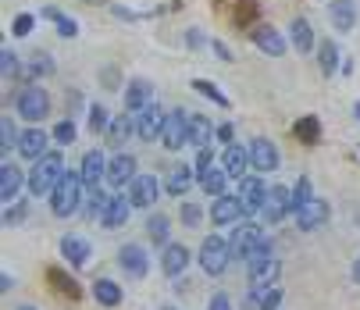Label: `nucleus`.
Segmentation results:
<instances>
[{
    "instance_id": "nucleus-14",
    "label": "nucleus",
    "mask_w": 360,
    "mask_h": 310,
    "mask_svg": "<svg viewBox=\"0 0 360 310\" xmlns=\"http://www.w3.org/2000/svg\"><path fill=\"white\" fill-rule=\"evenodd\" d=\"M158 193H161V182L153 179V175H136V179L129 182V200H132V207H153Z\"/></svg>"
},
{
    "instance_id": "nucleus-21",
    "label": "nucleus",
    "mask_w": 360,
    "mask_h": 310,
    "mask_svg": "<svg viewBox=\"0 0 360 310\" xmlns=\"http://www.w3.org/2000/svg\"><path fill=\"white\" fill-rule=\"evenodd\" d=\"M250 36H253V43L261 46L268 58H282V54H285V39H282V36H278L271 25H257Z\"/></svg>"
},
{
    "instance_id": "nucleus-36",
    "label": "nucleus",
    "mask_w": 360,
    "mask_h": 310,
    "mask_svg": "<svg viewBox=\"0 0 360 310\" xmlns=\"http://www.w3.org/2000/svg\"><path fill=\"white\" fill-rule=\"evenodd\" d=\"M318 65H321V72H325V75H332V72H335V65H339V46H335L332 39H325V43H321V50H318Z\"/></svg>"
},
{
    "instance_id": "nucleus-24",
    "label": "nucleus",
    "mask_w": 360,
    "mask_h": 310,
    "mask_svg": "<svg viewBox=\"0 0 360 310\" xmlns=\"http://www.w3.org/2000/svg\"><path fill=\"white\" fill-rule=\"evenodd\" d=\"M129 211H132V200H125V196H111L108 211L100 214V225H104V228H122V225L129 221Z\"/></svg>"
},
{
    "instance_id": "nucleus-57",
    "label": "nucleus",
    "mask_w": 360,
    "mask_h": 310,
    "mask_svg": "<svg viewBox=\"0 0 360 310\" xmlns=\"http://www.w3.org/2000/svg\"><path fill=\"white\" fill-rule=\"evenodd\" d=\"M18 310H36V306H18Z\"/></svg>"
},
{
    "instance_id": "nucleus-18",
    "label": "nucleus",
    "mask_w": 360,
    "mask_h": 310,
    "mask_svg": "<svg viewBox=\"0 0 360 310\" xmlns=\"http://www.w3.org/2000/svg\"><path fill=\"white\" fill-rule=\"evenodd\" d=\"M161 268H165L168 278H179V275L189 268V250H186L182 243H168V246H165V257H161Z\"/></svg>"
},
{
    "instance_id": "nucleus-43",
    "label": "nucleus",
    "mask_w": 360,
    "mask_h": 310,
    "mask_svg": "<svg viewBox=\"0 0 360 310\" xmlns=\"http://www.w3.org/2000/svg\"><path fill=\"white\" fill-rule=\"evenodd\" d=\"M50 136H54V143L68 146V143L75 139V122H58V125H54V132H50Z\"/></svg>"
},
{
    "instance_id": "nucleus-52",
    "label": "nucleus",
    "mask_w": 360,
    "mask_h": 310,
    "mask_svg": "<svg viewBox=\"0 0 360 310\" xmlns=\"http://www.w3.org/2000/svg\"><path fill=\"white\" fill-rule=\"evenodd\" d=\"M232 136H236L232 125H218V143H232Z\"/></svg>"
},
{
    "instance_id": "nucleus-20",
    "label": "nucleus",
    "mask_w": 360,
    "mask_h": 310,
    "mask_svg": "<svg viewBox=\"0 0 360 310\" xmlns=\"http://www.w3.org/2000/svg\"><path fill=\"white\" fill-rule=\"evenodd\" d=\"M46 143H50V136L43 129H25L22 139H18V153H22V157H29V161H39L43 153H46Z\"/></svg>"
},
{
    "instance_id": "nucleus-6",
    "label": "nucleus",
    "mask_w": 360,
    "mask_h": 310,
    "mask_svg": "<svg viewBox=\"0 0 360 310\" xmlns=\"http://www.w3.org/2000/svg\"><path fill=\"white\" fill-rule=\"evenodd\" d=\"M296 225L303 228V232H318V228H325L328 225V203L321 200V196H311V200H307L303 207H296Z\"/></svg>"
},
{
    "instance_id": "nucleus-46",
    "label": "nucleus",
    "mask_w": 360,
    "mask_h": 310,
    "mask_svg": "<svg viewBox=\"0 0 360 310\" xmlns=\"http://www.w3.org/2000/svg\"><path fill=\"white\" fill-rule=\"evenodd\" d=\"M32 25H36V18H32V15H18V18H15V25H11V32H15V36H29V32H32Z\"/></svg>"
},
{
    "instance_id": "nucleus-19",
    "label": "nucleus",
    "mask_w": 360,
    "mask_h": 310,
    "mask_svg": "<svg viewBox=\"0 0 360 310\" xmlns=\"http://www.w3.org/2000/svg\"><path fill=\"white\" fill-rule=\"evenodd\" d=\"M79 175H82V182H86L89 189H96V186H100V179L108 175V161H104V153H100V150H89L86 157H82Z\"/></svg>"
},
{
    "instance_id": "nucleus-38",
    "label": "nucleus",
    "mask_w": 360,
    "mask_h": 310,
    "mask_svg": "<svg viewBox=\"0 0 360 310\" xmlns=\"http://www.w3.org/2000/svg\"><path fill=\"white\" fill-rule=\"evenodd\" d=\"M46 278H50V282H54V285H58L61 292H68L72 299L79 296V285H75V282H72V278H68V275H65L61 268H50V271H46Z\"/></svg>"
},
{
    "instance_id": "nucleus-53",
    "label": "nucleus",
    "mask_w": 360,
    "mask_h": 310,
    "mask_svg": "<svg viewBox=\"0 0 360 310\" xmlns=\"http://www.w3.org/2000/svg\"><path fill=\"white\" fill-rule=\"evenodd\" d=\"M11 285H15L11 275H0V292H11Z\"/></svg>"
},
{
    "instance_id": "nucleus-11",
    "label": "nucleus",
    "mask_w": 360,
    "mask_h": 310,
    "mask_svg": "<svg viewBox=\"0 0 360 310\" xmlns=\"http://www.w3.org/2000/svg\"><path fill=\"white\" fill-rule=\"evenodd\" d=\"M278 271H282V264L275 261V257L250 264V292H264V289H271V285L278 282Z\"/></svg>"
},
{
    "instance_id": "nucleus-58",
    "label": "nucleus",
    "mask_w": 360,
    "mask_h": 310,
    "mask_svg": "<svg viewBox=\"0 0 360 310\" xmlns=\"http://www.w3.org/2000/svg\"><path fill=\"white\" fill-rule=\"evenodd\" d=\"M165 310H175V306H165Z\"/></svg>"
},
{
    "instance_id": "nucleus-22",
    "label": "nucleus",
    "mask_w": 360,
    "mask_h": 310,
    "mask_svg": "<svg viewBox=\"0 0 360 310\" xmlns=\"http://www.w3.org/2000/svg\"><path fill=\"white\" fill-rule=\"evenodd\" d=\"M221 164H225L229 179H246V168H250V150H243V146L229 143V146H225V157H221Z\"/></svg>"
},
{
    "instance_id": "nucleus-4",
    "label": "nucleus",
    "mask_w": 360,
    "mask_h": 310,
    "mask_svg": "<svg viewBox=\"0 0 360 310\" xmlns=\"http://www.w3.org/2000/svg\"><path fill=\"white\" fill-rule=\"evenodd\" d=\"M229 261H232V250L221 235H207L200 243V268L207 275H221L229 268Z\"/></svg>"
},
{
    "instance_id": "nucleus-9",
    "label": "nucleus",
    "mask_w": 360,
    "mask_h": 310,
    "mask_svg": "<svg viewBox=\"0 0 360 310\" xmlns=\"http://www.w3.org/2000/svg\"><path fill=\"white\" fill-rule=\"evenodd\" d=\"M239 203H243V214H257V211H264V200H268V186L261 179H239Z\"/></svg>"
},
{
    "instance_id": "nucleus-55",
    "label": "nucleus",
    "mask_w": 360,
    "mask_h": 310,
    "mask_svg": "<svg viewBox=\"0 0 360 310\" xmlns=\"http://www.w3.org/2000/svg\"><path fill=\"white\" fill-rule=\"evenodd\" d=\"M353 282L360 285V257H356V261H353Z\"/></svg>"
},
{
    "instance_id": "nucleus-25",
    "label": "nucleus",
    "mask_w": 360,
    "mask_h": 310,
    "mask_svg": "<svg viewBox=\"0 0 360 310\" xmlns=\"http://www.w3.org/2000/svg\"><path fill=\"white\" fill-rule=\"evenodd\" d=\"M211 139H218V129L211 125V118L203 115H189V146H207Z\"/></svg>"
},
{
    "instance_id": "nucleus-26",
    "label": "nucleus",
    "mask_w": 360,
    "mask_h": 310,
    "mask_svg": "<svg viewBox=\"0 0 360 310\" xmlns=\"http://www.w3.org/2000/svg\"><path fill=\"white\" fill-rule=\"evenodd\" d=\"M146 103H153V86L146 79H132L129 89H125V108L129 111H143Z\"/></svg>"
},
{
    "instance_id": "nucleus-41",
    "label": "nucleus",
    "mask_w": 360,
    "mask_h": 310,
    "mask_svg": "<svg viewBox=\"0 0 360 310\" xmlns=\"http://www.w3.org/2000/svg\"><path fill=\"white\" fill-rule=\"evenodd\" d=\"M253 296H257V303H261V310H278V303H282V289L278 285H271L264 292H253Z\"/></svg>"
},
{
    "instance_id": "nucleus-27",
    "label": "nucleus",
    "mask_w": 360,
    "mask_h": 310,
    "mask_svg": "<svg viewBox=\"0 0 360 310\" xmlns=\"http://www.w3.org/2000/svg\"><path fill=\"white\" fill-rule=\"evenodd\" d=\"M328 15H332V25L339 32H353V25H356V4L353 0H332Z\"/></svg>"
},
{
    "instance_id": "nucleus-40",
    "label": "nucleus",
    "mask_w": 360,
    "mask_h": 310,
    "mask_svg": "<svg viewBox=\"0 0 360 310\" xmlns=\"http://www.w3.org/2000/svg\"><path fill=\"white\" fill-rule=\"evenodd\" d=\"M108 129H111L108 111L100 108V103H96V108H89V132H108Z\"/></svg>"
},
{
    "instance_id": "nucleus-15",
    "label": "nucleus",
    "mask_w": 360,
    "mask_h": 310,
    "mask_svg": "<svg viewBox=\"0 0 360 310\" xmlns=\"http://www.w3.org/2000/svg\"><path fill=\"white\" fill-rule=\"evenodd\" d=\"M118 264H122V271H125L129 278H143V275H146V268H150V261H146V250H143V246H136V243L122 246V253H118Z\"/></svg>"
},
{
    "instance_id": "nucleus-31",
    "label": "nucleus",
    "mask_w": 360,
    "mask_h": 310,
    "mask_svg": "<svg viewBox=\"0 0 360 310\" xmlns=\"http://www.w3.org/2000/svg\"><path fill=\"white\" fill-rule=\"evenodd\" d=\"M292 132H296V139H300V143L314 146V143L321 139V122H318L314 115H307V118H300V122L292 125Z\"/></svg>"
},
{
    "instance_id": "nucleus-34",
    "label": "nucleus",
    "mask_w": 360,
    "mask_h": 310,
    "mask_svg": "<svg viewBox=\"0 0 360 310\" xmlns=\"http://www.w3.org/2000/svg\"><path fill=\"white\" fill-rule=\"evenodd\" d=\"M132 129H136V125H132V118H129V115H118V118L111 122V129H108V143H111V146L125 143Z\"/></svg>"
},
{
    "instance_id": "nucleus-17",
    "label": "nucleus",
    "mask_w": 360,
    "mask_h": 310,
    "mask_svg": "<svg viewBox=\"0 0 360 310\" xmlns=\"http://www.w3.org/2000/svg\"><path fill=\"white\" fill-rule=\"evenodd\" d=\"M239 214H243V203H239V196L221 193V196L211 203V221H214V225H232V221H239Z\"/></svg>"
},
{
    "instance_id": "nucleus-12",
    "label": "nucleus",
    "mask_w": 360,
    "mask_h": 310,
    "mask_svg": "<svg viewBox=\"0 0 360 310\" xmlns=\"http://www.w3.org/2000/svg\"><path fill=\"white\" fill-rule=\"evenodd\" d=\"M161 143L168 150H182L189 143V118L182 111H172L168 122H165V132H161Z\"/></svg>"
},
{
    "instance_id": "nucleus-16",
    "label": "nucleus",
    "mask_w": 360,
    "mask_h": 310,
    "mask_svg": "<svg viewBox=\"0 0 360 310\" xmlns=\"http://www.w3.org/2000/svg\"><path fill=\"white\" fill-rule=\"evenodd\" d=\"M111 186H125L136 179V157L132 153H115V157L108 161V175H104Z\"/></svg>"
},
{
    "instance_id": "nucleus-37",
    "label": "nucleus",
    "mask_w": 360,
    "mask_h": 310,
    "mask_svg": "<svg viewBox=\"0 0 360 310\" xmlns=\"http://www.w3.org/2000/svg\"><path fill=\"white\" fill-rule=\"evenodd\" d=\"M43 18H50V22H54V25H58V32H61L65 39H72V36H79V25H75L72 18H65V15H58L54 8H46V11H43Z\"/></svg>"
},
{
    "instance_id": "nucleus-56",
    "label": "nucleus",
    "mask_w": 360,
    "mask_h": 310,
    "mask_svg": "<svg viewBox=\"0 0 360 310\" xmlns=\"http://www.w3.org/2000/svg\"><path fill=\"white\" fill-rule=\"evenodd\" d=\"M353 115H356V118H360V103H353Z\"/></svg>"
},
{
    "instance_id": "nucleus-30",
    "label": "nucleus",
    "mask_w": 360,
    "mask_h": 310,
    "mask_svg": "<svg viewBox=\"0 0 360 310\" xmlns=\"http://www.w3.org/2000/svg\"><path fill=\"white\" fill-rule=\"evenodd\" d=\"M289 29H292V32H289L292 46L300 50V54H307V50L314 46V32H311V22H307V18H296V22H292Z\"/></svg>"
},
{
    "instance_id": "nucleus-5",
    "label": "nucleus",
    "mask_w": 360,
    "mask_h": 310,
    "mask_svg": "<svg viewBox=\"0 0 360 310\" xmlns=\"http://www.w3.org/2000/svg\"><path fill=\"white\" fill-rule=\"evenodd\" d=\"M264 243V228L261 225H253V221H239V228L232 232V239H229V250H232V257H239V261H246V257Z\"/></svg>"
},
{
    "instance_id": "nucleus-32",
    "label": "nucleus",
    "mask_w": 360,
    "mask_h": 310,
    "mask_svg": "<svg viewBox=\"0 0 360 310\" xmlns=\"http://www.w3.org/2000/svg\"><path fill=\"white\" fill-rule=\"evenodd\" d=\"M93 296H96L100 306H118V303H122V285H115L111 278H100V282L93 285Z\"/></svg>"
},
{
    "instance_id": "nucleus-35",
    "label": "nucleus",
    "mask_w": 360,
    "mask_h": 310,
    "mask_svg": "<svg viewBox=\"0 0 360 310\" xmlns=\"http://www.w3.org/2000/svg\"><path fill=\"white\" fill-rule=\"evenodd\" d=\"M168 218L165 214H153L150 221H146V235L153 239V243H158V246H168Z\"/></svg>"
},
{
    "instance_id": "nucleus-23",
    "label": "nucleus",
    "mask_w": 360,
    "mask_h": 310,
    "mask_svg": "<svg viewBox=\"0 0 360 310\" xmlns=\"http://www.w3.org/2000/svg\"><path fill=\"white\" fill-rule=\"evenodd\" d=\"M25 182H29V179L22 175V168H15V164H0V200H8V203H11Z\"/></svg>"
},
{
    "instance_id": "nucleus-49",
    "label": "nucleus",
    "mask_w": 360,
    "mask_h": 310,
    "mask_svg": "<svg viewBox=\"0 0 360 310\" xmlns=\"http://www.w3.org/2000/svg\"><path fill=\"white\" fill-rule=\"evenodd\" d=\"M207 310H232V299H229L225 292H214L211 303H207Z\"/></svg>"
},
{
    "instance_id": "nucleus-54",
    "label": "nucleus",
    "mask_w": 360,
    "mask_h": 310,
    "mask_svg": "<svg viewBox=\"0 0 360 310\" xmlns=\"http://www.w3.org/2000/svg\"><path fill=\"white\" fill-rule=\"evenodd\" d=\"M200 43H203V36H200V32L193 29V32H189V46H200Z\"/></svg>"
},
{
    "instance_id": "nucleus-3",
    "label": "nucleus",
    "mask_w": 360,
    "mask_h": 310,
    "mask_svg": "<svg viewBox=\"0 0 360 310\" xmlns=\"http://www.w3.org/2000/svg\"><path fill=\"white\" fill-rule=\"evenodd\" d=\"M196 182L203 186V193H207V196H221V193H225V182H229L225 164H221V168L214 164V157H211L207 146H203L200 157H196Z\"/></svg>"
},
{
    "instance_id": "nucleus-2",
    "label": "nucleus",
    "mask_w": 360,
    "mask_h": 310,
    "mask_svg": "<svg viewBox=\"0 0 360 310\" xmlns=\"http://www.w3.org/2000/svg\"><path fill=\"white\" fill-rule=\"evenodd\" d=\"M82 175L79 172H65L61 182L54 186V193H50V211H54L58 218H68L79 211V203H82Z\"/></svg>"
},
{
    "instance_id": "nucleus-45",
    "label": "nucleus",
    "mask_w": 360,
    "mask_h": 310,
    "mask_svg": "<svg viewBox=\"0 0 360 310\" xmlns=\"http://www.w3.org/2000/svg\"><path fill=\"white\" fill-rule=\"evenodd\" d=\"M307 200H311V179H300L296 182V193H292V211H296V207H303Z\"/></svg>"
},
{
    "instance_id": "nucleus-28",
    "label": "nucleus",
    "mask_w": 360,
    "mask_h": 310,
    "mask_svg": "<svg viewBox=\"0 0 360 310\" xmlns=\"http://www.w3.org/2000/svg\"><path fill=\"white\" fill-rule=\"evenodd\" d=\"M61 253L68 257V264H75V268H82L89 257H93V250H89V243L82 235H65L61 239Z\"/></svg>"
},
{
    "instance_id": "nucleus-42",
    "label": "nucleus",
    "mask_w": 360,
    "mask_h": 310,
    "mask_svg": "<svg viewBox=\"0 0 360 310\" xmlns=\"http://www.w3.org/2000/svg\"><path fill=\"white\" fill-rule=\"evenodd\" d=\"M108 203H111V196H108V193H100V186H96V189H93V196H89V214H93V218H100V214L108 211Z\"/></svg>"
},
{
    "instance_id": "nucleus-48",
    "label": "nucleus",
    "mask_w": 360,
    "mask_h": 310,
    "mask_svg": "<svg viewBox=\"0 0 360 310\" xmlns=\"http://www.w3.org/2000/svg\"><path fill=\"white\" fill-rule=\"evenodd\" d=\"M268 257H271V243L264 239L261 246H257V250H253V253L246 257V264H257V261H268Z\"/></svg>"
},
{
    "instance_id": "nucleus-7",
    "label": "nucleus",
    "mask_w": 360,
    "mask_h": 310,
    "mask_svg": "<svg viewBox=\"0 0 360 310\" xmlns=\"http://www.w3.org/2000/svg\"><path fill=\"white\" fill-rule=\"evenodd\" d=\"M46 111H50V96H46L43 86H25V89L18 93V115H22L25 122H39Z\"/></svg>"
},
{
    "instance_id": "nucleus-33",
    "label": "nucleus",
    "mask_w": 360,
    "mask_h": 310,
    "mask_svg": "<svg viewBox=\"0 0 360 310\" xmlns=\"http://www.w3.org/2000/svg\"><path fill=\"white\" fill-rule=\"evenodd\" d=\"M189 86H193L200 96H207L211 103H218V108H232V100H229V96L218 89V82H211V79H193Z\"/></svg>"
},
{
    "instance_id": "nucleus-39",
    "label": "nucleus",
    "mask_w": 360,
    "mask_h": 310,
    "mask_svg": "<svg viewBox=\"0 0 360 310\" xmlns=\"http://www.w3.org/2000/svg\"><path fill=\"white\" fill-rule=\"evenodd\" d=\"M0 139H4V143H0V146H4V150H11V146H18V129H15V122L4 115V118H0Z\"/></svg>"
},
{
    "instance_id": "nucleus-8",
    "label": "nucleus",
    "mask_w": 360,
    "mask_h": 310,
    "mask_svg": "<svg viewBox=\"0 0 360 310\" xmlns=\"http://www.w3.org/2000/svg\"><path fill=\"white\" fill-rule=\"evenodd\" d=\"M165 122H168V115L158 108V103H146L143 111H136V132H139V139H146V143L161 139Z\"/></svg>"
},
{
    "instance_id": "nucleus-50",
    "label": "nucleus",
    "mask_w": 360,
    "mask_h": 310,
    "mask_svg": "<svg viewBox=\"0 0 360 310\" xmlns=\"http://www.w3.org/2000/svg\"><path fill=\"white\" fill-rule=\"evenodd\" d=\"M211 50H214V54H218L221 61H232V50H229L221 39H211Z\"/></svg>"
},
{
    "instance_id": "nucleus-1",
    "label": "nucleus",
    "mask_w": 360,
    "mask_h": 310,
    "mask_svg": "<svg viewBox=\"0 0 360 310\" xmlns=\"http://www.w3.org/2000/svg\"><path fill=\"white\" fill-rule=\"evenodd\" d=\"M61 175H65L61 153H43V157L32 164V172H29V193L32 196H50L54 186L61 182Z\"/></svg>"
},
{
    "instance_id": "nucleus-47",
    "label": "nucleus",
    "mask_w": 360,
    "mask_h": 310,
    "mask_svg": "<svg viewBox=\"0 0 360 310\" xmlns=\"http://www.w3.org/2000/svg\"><path fill=\"white\" fill-rule=\"evenodd\" d=\"M18 68V54H11V50L4 46V50H0V72H4V75H11Z\"/></svg>"
},
{
    "instance_id": "nucleus-51",
    "label": "nucleus",
    "mask_w": 360,
    "mask_h": 310,
    "mask_svg": "<svg viewBox=\"0 0 360 310\" xmlns=\"http://www.w3.org/2000/svg\"><path fill=\"white\" fill-rule=\"evenodd\" d=\"M50 68H54V65L46 61V54H36V61H32V72H43V75H46Z\"/></svg>"
},
{
    "instance_id": "nucleus-13",
    "label": "nucleus",
    "mask_w": 360,
    "mask_h": 310,
    "mask_svg": "<svg viewBox=\"0 0 360 310\" xmlns=\"http://www.w3.org/2000/svg\"><path fill=\"white\" fill-rule=\"evenodd\" d=\"M278 146L271 143V139H253L250 143V164L257 168V172H275L278 168Z\"/></svg>"
},
{
    "instance_id": "nucleus-29",
    "label": "nucleus",
    "mask_w": 360,
    "mask_h": 310,
    "mask_svg": "<svg viewBox=\"0 0 360 310\" xmlns=\"http://www.w3.org/2000/svg\"><path fill=\"white\" fill-rule=\"evenodd\" d=\"M193 179H196V168L179 164V168H172V175H168L165 189H168L172 196H186V193H189V186H193Z\"/></svg>"
},
{
    "instance_id": "nucleus-44",
    "label": "nucleus",
    "mask_w": 360,
    "mask_h": 310,
    "mask_svg": "<svg viewBox=\"0 0 360 310\" xmlns=\"http://www.w3.org/2000/svg\"><path fill=\"white\" fill-rule=\"evenodd\" d=\"M200 221H203L200 207H196V203H182V225H186V228H196Z\"/></svg>"
},
{
    "instance_id": "nucleus-10",
    "label": "nucleus",
    "mask_w": 360,
    "mask_h": 310,
    "mask_svg": "<svg viewBox=\"0 0 360 310\" xmlns=\"http://www.w3.org/2000/svg\"><path fill=\"white\" fill-rule=\"evenodd\" d=\"M289 211H292V193H289L285 186H271V189H268V200H264V218H268V225H278Z\"/></svg>"
}]
</instances>
